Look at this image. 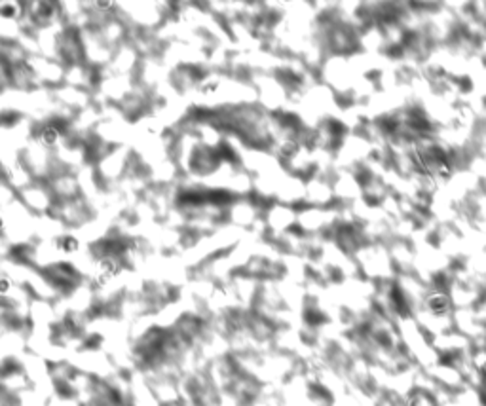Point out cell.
<instances>
[{"mask_svg": "<svg viewBox=\"0 0 486 406\" xmlns=\"http://www.w3.org/2000/svg\"><path fill=\"white\" fill-rule=\"evenodd\" d=\"M118 272H120V262L112 254H107L97 262V281H101V285H107L108 281H112Z\"/></svg>", "mask_w": 486, "mask_h": 406, "instance_id": "cell-1", "label": "cell"}, {"mask_svg": "<svg viewBox=\"0 0 486 406\" xmlns=\"http://www.w3.org/2000/svg\"><path fill=\"white\" fill-rule=\"evenodd\" d=\"M57 249H59L61 253L74 254V253H78V249H80V241L76 240L74 235H63V237L57 240Z\"/></svg>", "mask_w": 486, "mask_h": 406, "instance_id": "cell-2", "label": "cell"}, {"mask_svg": "<svg viewBox=\"0 0 486 406\" xmlns=\"http://www.w3.org/2000/svg\"><path fill=\"white\" fill-rule=\"evenodd\" d=\"M57 139H59V129L52 124V126H46L40 129V140L42 145H46V147H54L55 142H57Z\"/></svg>", "mask_w": 486, "mask_h": 406, "instance_id": "cell-3", "label": "cell"}, {"mask_svg": "<svg viewBox=\"0 0 486 406\" xmlns=\"http://www.w3.org/2000/svg\"><path fill=\"white\" fill-rule=\"evenodd\" d=\"M429 306L435 313H443L446 309V298L445 296H435V298L429 302Z\"/></svg>", "mask_w": 486, "mask_h": 406, "instance_id": "cell-4", "label": "cell"}, {"mask_svg": "<svg viewBox=\"0 0 486 406\" xmlns=\"http://www.w3.org/2000/svg\"><path fill=\"white\" fill-rule=\"evenodd\" d=\"M10 289H12V281H10V277L2 275V277H0V294H8L10 293Z\"/></svg>", "mask_w": 486, "mask_h": 406, "instance_id": "cell-5", "label": "cell"}, {"mask_svg": "<svg viewBox=\"0 0 486 406\" xmlns=\"http://www.w3.org/2000/svg\"><path fill=\"white\" fill-rule=\"evenodd\" d=\"M0 230H4V219L0 217Z\"/></svg>", "mask_w": 486, "mask_h": 406, "instance_id": "cell-6", "label": "cell"}]
</instances>
